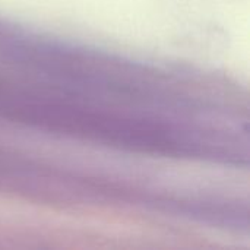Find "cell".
Here are the masks:
<instances>
[]
</instances>
